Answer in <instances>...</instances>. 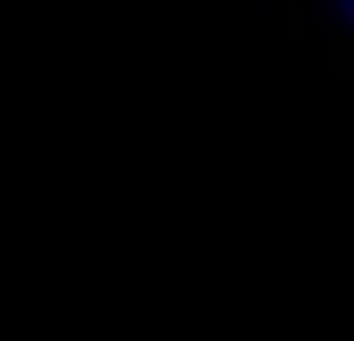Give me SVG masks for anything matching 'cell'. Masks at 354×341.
I'll use <instances>...</instances> for the list:
<instances>
[{"label": "cell", "mask_w": 354, "mask_h": 341, "mask_svg": "<svg viewBox=\"0 0 354 341\" xmlns=\"http://www.w3.org/2000/svg\"><path fill=\"white\" fill-rule=\"evenodd\" d=\"M295 20L335 53V66H354V0H295Z\"/></svg>", "instance_id": "6da1fadb"}]
</instances>
